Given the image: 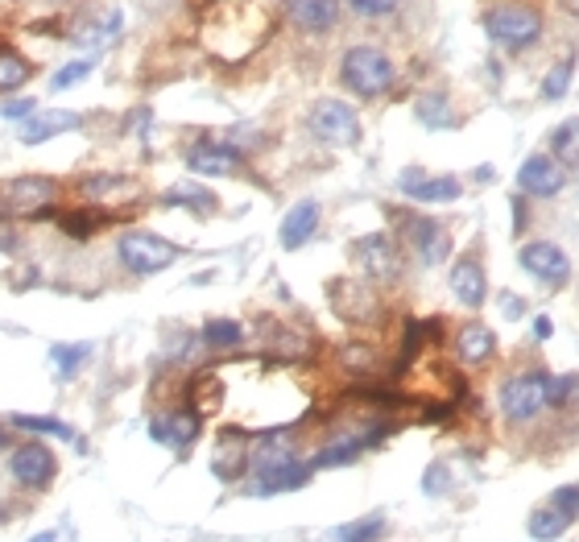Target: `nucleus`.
Instances as JSON below:
<instances>
[{"label": "nucleus", "mask_w": 579, "mask_h": 542, "mask_svg": "<svg viewBox=\"0 0 579 542\" xmlns=\"http://www.w3.org/2000/svg\"><path fill=\"white\" fill-rule=\"evenodd\" d=\"M567 526H571V521L563 518L558 509H551V505H538L534 514H530V521H526V530H530V539L534 542H558L567 534Z\"/></svg>", "instance_id": "nucleus-32"}, {"label": "nucleus", "mask_w": 579, "mask_h": 542, "mask_svg": "<svg viewBox=\"0 0 579 542\" xmlns=\"http://www.w3.org/2000/svg\"><path fill=\"white\" fill-rule=\"evenodd\" d=\"M496 402H501V415L526 427V422H538V418L551 410V373L546 369H521V373L505 377L501 390H496Z\"/></svg>", "instance_id": "nucleus-3"}, {"label": "nucleus", "mask_w": 579, "mask_h": 542, "mask_svg": "<svg viewBox=\"0 0 579 542\" xmlns=\"http://www.w3.org/2000/svg\"><path fill=\"white\" fill-rule=\"evenodd\" d=\"M83 125V112H62V108H46V112H34L29 121H21L17 125V137L21 146H46V141H54L59 133H75Z\"/></svg>", "instance_id": "nucleus-20"}, {"label": "nucleus", "mask_w": 579, "mask_h": 542, "mask_svg": "<svg viewBox=\"0 0 579 542\" xmlns=\"http://www.w3.org/2000/svg\"><path fill=\"white\" fill-rule=\"evenodd\" d=\"M576 183H579V178H576Z\"/></svg>", "instance_id": "nucleus-49"}, {"label": "nucleus", "mask_w": 579, "mask_h": 542, "mask_svg": "<svg viewBox=\"0 0 579 542\" xmlns=\"http://www.w3.org/2000/svg\"><path fill=\"white\" fill-rule=\"evenodd\" d=\"M13 443H17V439H13V427H9L4 418H0V452H9Z\"/></svg>", "instance_id": "nucleus-46"}, {"label": "nucleus", "mask_w": 579, "mask_h": 542, "mask_svg": "<svg viewBox=\"0 0 579 542\" xmlns=\"http://www.w3.org/2000/svg\"><path fill=\"white\" fill-rule=\"evenodd\" d=\"M116 215L112 211H100V208H79V211H59V229L66 236H75V241H87L91 232H100L103 224H112Z\"/></svg>", "instance_id": "nucleus-30"}, {"label": "nucleus", "mask_w": 579, "mask_h": 542, "mask_svg": "<svg viewBox=\"0 0 579 542\" xmlns=\"http://www.w3.org/2000/svg\"><path fill=\"white\" fill-rule=\"evenodd\" d=\"M526 224H530V215H526V195L517 190V195H514V232H517V236L526 232Z\"/></svg>", "instance_id": "nucleus-43"}, {"label": "nucleus", "mask_w": 579, "mask_h": 542, "mask_svg": "<svg viewBox=\"0 0 579 542\" xmlns=\"http://www.w3.org/2000/svg\"><path fill=\"white\" fill-rule=\"evenodd\" d=\"M340 360L348 365L352 373H377V369H381V356H377L372 344H344Z\"/></svg>", "instance_id": "nucleus-35"}, {"label": "nucleus", "mask_w": 579, "mask_h": 542, "mask_svg": "<svg viewBox=\"0 0 579 542\" xmlns=\"http://www.w3.org/2000/svg\"><path fill=\"white\" fill-rule=\"evenodd\" d=\"M542 13L534 4H496L484 13V34L489 42L501 46L505 54H521L534 42H542Z\"/></svg>", "instance_id": "nucleus-5"}, {"label": "nucleus", "mask_w": 579, "mask_h": 542, "mask_svg": "<svg viewBox=\"0 0 579 542\" xmlns=\"http://www.w3.org/2000/svg\"><path fill=\"white\" fill-rule=\"evenodd\" d=\"M414 116H418V125H427V128H455L459 125V116H455L452 104H447L439 91H431V96H418Z\"/></svg>", "instance_id": "nucleus-31"}, {"label": "nucleus", "mask_w": 579, "mask_h": 542, "mask_svg": "<svg viewBox=\"0 0 579 542\" xmlns=\"http://www.w3.org/2000/svg\"><path fill=\"white\" fill-rule=\"evenodd\" d=\"M340 84L348 87L356 100H381L397 84V66L393 59L372 42H356L340 59Z\"/></svg>", "instance_id": "nucleus-1"}, {"label": "nucleus", "mask_w": 579, "mask_h": 542, "mask_svg": "<svg viewBox=\"0 0 579 542\" xmlns=\"http://www.w3.org/2000/svg\"><path fill=\"white\" fill-rule=\"evenodd\" d=\"M204 435V415L186 402V406H170V410H158L149 418V439L158 447H170V452H190Z\"/></svg>", "instance_id": "nucleus-11"}, {"label": "nucleus", "mask_w": 579, "mask_h": 542, "mask_svg": "<svg viewBox=\"0 0 579 542\" xmlns=\"http://www.w3.org/2000/svg\"><path fill=\"white\" fill-rule=\"evenodd\" d=\"M91 353H96V344H87V340H75V344H54V348H50V369H54L59 381H71V377L79 373L83 365L91 360Z\"/></svg>", "instance_id": "nucleus-28"}, {"label": "nucleus", "mask_w": 579, "mask_h": 542, "mask_svg": "<svg viewBox=\"0 0 579 542\" xmlns=\"http://www.w3.org/2000/svg\"><path fill=\"white\" fill-rule=\"evenodd\" d=\"M9 521V505H4V497H0V526Z\"/></svg>", "instance_id": "nucleus-48"}, {"label": "nucleus", "mask_w": 579, "mask_h": 542, "mask_svg": "<svg viewBox=\"0 0 579 542\" xmlns=\"http://www.w3.org/2000/svg\"><path fill=\"white\" fill-rule=\"evenodd\" d=\"M34 112H38V100H29V96H17V100H4V104H0V116H4V121H13V125L29 121Z\"/></svg>", "instance_id": "nucleus-41"}, {"label": "nucleus", "mask_w": 579, "mask_h": 542, "mask_svg": "<svg viewBox=\"0 0 579 542\" xmlns=\"http://www.w3.org/2000/svg\"><path fill=\"white\" fill-rule=\"evenodd\" d=\"M551 335H555V323H551L546 315H538V319H534V340L542 344V340H551Z\"/></svg>", "instance_id": "nucleus-45"}, {"label": "nucleus", "mask_w": 579, "mask_h": 542, "mask_svg": "<svg viewBox=\"0 0 579 542\" xmlns=\"http://www.w3.org/2000/svg\"><path fill=\"white\" fill-rule=\"evenodd\" d=\"M17 232H13V224L9 220H0V252H17Z\"/></svg>", "instance_id": "nucleus-44"}, {"label": "nucleus", "mask_w": 579, "mask_h": 542, "mask_svg": "<svg viewBox=\"0 0 579 542\" xmlns=\"http://www.w3.org/2000/svg\"><path fill=\"white\" fill-rule=\"evenodd\" d=\"M183 257V249L174 241H165L158 232H145V229H128L116 241V261L133 278H153V273H165L174 261Z\"/></svg>", "instance_id": "nucleus-6"}, {"label": "nucleus", "mask_w": 579, "mask_h": 542, "mask_svg": "<svg viewBox=\"0 0 579 542\" xmlns=\"http://www.w3.org/2000/svg\"><path fill=\"white\" fill-rule=\"evenodd\" d=\"M571 79H576V54H567L563 63H555L542 75V100H563Z\"/></svg>", "instance_id": "nucleus-34"}, {"label": "nucleus", "mask_w": 579, "mask_h": 542, "mask_svg": "<svg viewBox=\"0 0 579 542\" xmlns=\"http://www.w3.org/2000/svg\"><path fill=\"white\" fill-rule=\"evenodd\" d=\"M551 158H555L558 167H579V116L563 121L551 133Z\"/></svg>", "instance_id": "nucleus-33"}, {"label": "nucleus", "mask_w": 579, "mask_h": 542, "mask_svg": "<svg viewBox=\"0 0 579 542\" xmlns=\"http://www.w3.org/2000/svg\"><path fill=\"white\" fill-rule=\"evenodd\" d=\"M447 286H452L459 307H468V311H480V307H484V298H489V273H484L476 252L455 261L452 273H447Z\"/></svg>", "instance_id": "nucleus-16"}, {"label": "nucleus", "mask_w": 579, "mask_h": 542, "mask_svg": "<svg viewBox=\"0 0 579 542\" xmlns=\"http://www.w3.org/2000/svg\"><path fill=\"white\" fill-rule=\"evenodd\" d=\"M4 472L25 493H46L59 480V456H54V447L46 439L25 435L4 452Z\"/></svg>", "instance_id": "nucleus-4"}, {"label": "nucleus", "mask_w": 579, "mask_h": 542, "mask_svg": "<svg viewBox=\"0 0 579 542\" xmlns=\"http://www.w3.org/2000/svg\"><path fill=\"white\" fill-rule=\"evenodd\" d=\"M91 75V59H75V63H66L54 71V79H50V91H66V87H75L79 79Z\"/></svg>", "instance_id": "nucleus-39"}, {"label": "nucleus", "mask_w": 579, "mask_h": 542, "mask_svg": "<svg viewBox=\"0 0 579 542\" xmlns=\"http://www.w3.org/2000/svg\"><path fill=\"white\" fill-rule=\"evenodd\" d=\"M165 208H183L190 215H215L220 211V195L204 183H174V187L162 190Z\"/></svg>", "instance_id": "nucleus-25"}, {"label": "nucleus", "mask_w": 579, "mask_h": 542, "mask_svg": "<svg viewBox=\"0 0 579 542\" xmlns=\"http://www.w3.org/2000/svg\"><path fill=\"white\" fill-rule=\"evenodd\" d=\"M310 477H315V464L303 459V464L282 468V472H269V477H248L245 493L248 497H282V493H298V489H307Z\"/></svg>", "instance_id": "nucleus-24"}, {"label": "nucleus", "mask_w": 579, "mask_h": 542, "mask_svg": "<svg viewBox=\"0 0 579 542\" xmlns=\"http://www.w3.org/2000/svg\"><path fill=\"white\" fill-rule=\"evenodd\" d=\"M199 344H204L207 353H232V348L245 344V323L215 315V319H207L204 328H199Z\"/></svg>", "instance_id": "nucleus-26"}, {"label": "nucleus", "mask_w": 579, "mask_h": 542, "mask_svg": "<svg viewBox=\"0 0 579 542\" xmlns=\"http://www.w3.org/2000/svg\"><path fill=\"white\" fill-rule=\"evenodd\" d=\"M183 162L190 174L199 178H241L248 170L245 149L236 141H215V137H199L183 149Z\"/></svg>", "instance_id": "nucleus-8"}, {"label": "nucleus", "mask_w": 579, "mask_h": 542, "mask_svg": "<svg viewBox=\"0 0 579 542\" xmlns=\"http://www.w3.org/2000/svg\"><path fill=\"white\" fill-rule=\"evenodd\" d=\"M496 311L505 315L509 323H517V319H526V298L517 291H501L496 294Z\"/></svg>", "instance_id": "nucleus-42"}, {"label": "nucleus", "mask_w": 579, "mask_h": 542, "mask_svg": "<svg viewBox=\"0 0 579 542\" xmlns=\"http://www.w3.org/2000/svg\"><path fill=\"white\" fill-rule=\"evenodd\" d=\"M567 187V167H558L551 153H530L517 167V190L530 199H555Z\"/></svg>", "instance_id": "nucleus-14"}, {"label": "nucleus", "mask_w": 579, "mask_h": 542, "mask_svg": "<svg viewBox=\"0 0 579 542\" xmlns=\"http://www.w3.org/2000/svg\"><path fill=\"white\" fill-rule=\"evenodd\" d=\"M546 505H551V509H558V514H563L567 521H576L579 518V484H558Z\"/></svg>", "instance_id": "nucleus-40"}, {"label": "nucleus", "mask_w": 579, "mask_h": 542, "mask_svg": "<svg viewBox=\"0 0 579 542\" xmlns=\"http://www.w3.org/2000/svg\"><path fill=\"white\" fill-rule=\"evenodd\" d=\"M397 190L414 204H455L464 195V183L455 174H427V170L410 167L397 174Z\"/></svg>", "instance_id": "nucleus-15"}, {"label": "nucleus", "mask_w": 579, "mask_h": 542, "mask_svg": "<svg viewBox=\"0 0 579 542\" xmlns=\"http://www.w3.org/2000/svg\"><path fill=\"white\" fill-rule=\"evenodd\" d=\"M248 443L252 439L245 431H224L211 447V477L224 480V484H236V480L248 477Z\"/></svg>", "instance_id": "nucleus-18"}, {"label": "nucleus", "mask_w": 579, "mask_h": 542, "mask_svg": "<svg viewBox=\"0 0 579 542\" xmlns=\"http://www.w3.org/2000/svg\"><path fill=\"white\" fill-rule=\"evenodd\" d=\"M319 224H323V208H319L315 199H298V204L282 215V224H278V241H282V249L286 252L307 249L310 241H315V232H319Z\"/></svg>", "instance_id": "nucleus-19"}, {"label": "nucleus", "mask_w": 579, "mask_h": 542, "mask_svg": "<svg viewBox=\"0 0 579 542\" xmlns=\"http://www.w3.org/2000/svg\"><path fill=\"white\" fill-rule=\"evenodd\" d=\"M571 402H579V373L551 377V410H567Z\"/></svg>", "instance_id": "nucleus-37"}, {"label": "nucleus", "mask_w": 579, "mask_h": 542, "mask_svg": "<svg viewBox=\"0 0 579 542\" xmlns=\"http://www.w3.org/2000/svg\"><path fill=\"white\" fill-rule=\"evenodd\" d=\"M344 0H282V17L303 34H331L340 25Z\"/></svg>", "instance_id": "nucleus-17"}, {"label": "nucleus", "mask_w": 579, "mask_h": 542, "mask_svg": "<svg viewBox=\"0 0 579 542\" xmlns=\"http://www.w3.org/2000/svg\"><path fill=\"white\" fill-rule=\"evenodd\" d=\"M517 261L546 291H563L571 282V257L558 249L555 241H526L521 252H517Z\"/></svg>", "instance_id": "nucleus-12"}, {"label": "nucleus", "mask_w": 579, "mask_h": 542, "mask_svg": "<svg viewBox=\"0 0 579 542\" xmlns=\"http://www.w3.org/2000/svg\"><path fill=\"white\" fill-rule=\"evenodd\" d=\"M390 534V518L385 514H365V518H352L344 526L331 530V542H381Z\"/></svg>", "instance_id": "nucleus-27"}, {"label": "nucleus", "mask_w": 579, "mask_h": 542, "mask_svg": "<svg viewBox=\"0 0 579 542\" xmlns=\"http://www.w3.org/2000/svg\"><path fill=\"white\" fill-rule=\"evenodd\" d=\"M348 9L356 17H365V22H381V17L402 9V0H348Z\"/></svg>", "instance_id": "nucleus-38"}, {"label": "nucleus", "mask_w": 579, "mask_h": 542, "mask_svg": "<svg viewBox=\"0 0 579 542\" xmlns=\"http://www.w3.org/2000/svg\"><path fill=\"white\" fill-rule=\"evenodd\" d=\"M79 195L100 211H116L121 204L137 199V183L124 174H87L79 178Z\"/></svg>", "instance_id": "nucleus-21"}, {"label": "nucleus", "mask_w": 579, "mask_h": 542, "mask_svg": "<svg viewBox=\"0 0 579 542\" xmlns=\"http://www.w3.org/2000/svg\"><path fill=\"white\" fill-rule=\"evenodd\" d=\"M455 356L468 365V369H484L489 360L496 356V335L489 323H480V319H468L459 332H455Z\"/></svg>", "instance_id": "nucleus-22"}, {"label": "nucleus", "mask_w": 579, "mask_h": 542, "mask_svg": "<svg viewBox=\"0 0 579 542\" xmlns=\"http://www.w3.org/2000/svg\"><path fill=\"white\" fill-rule=\"evenodd\" d=\"M328 298L344 323H377L381 319V298H377V286H369V282L335 278L328 286Z\"/></svg>", "instance_id": "nucleus-13"}, {"label": "nucleus", "mask_w": 579, "mask_h": 542, "mask_svg": "<svg viewBox=\"0 0 579 542\" xmlns=\"http://www.w3.org/2000/svg\"><path fill=\"white\" fill-rule=\"evenodd\" d=\"M307 128L319 141H328V146H360V137H365L356 108L344 104V100H335V96H323V100L310 104Z\"/></svg>", "instance_id": "nucleus-9"}, {"label": "nucleus", "mask_w": 579, "mask_h": 542, "mask_svg": "<svg viewBox=\"0 0 579 542\" xmlns=\"http://www.w3.org/2000/svg\"><path fill=\"white\" fill-rule=\"evenodd\" d=\"M59 178L50 174H21L0 183V220H46L59 208Z\"/></svg>", "instance_id": "nucleus-2"}, {"label": "nucleus", "mask_w": 579, "mask_h": 542, "mask_svg": "<svg viewBox=\"0 0 579 542\" xmlns=\"http://www.w3.org/2000/svg\"><path fill=\"white\" fill-rule=\"evenodd\" d=\"M397 220V245L410 252L418 266H443L447 261V252H452V236L447 229L434 220V215H418V211H397L393 215Z\"/></svg>", "instance_id": "nucleus-7"}, {"label": "nucleus", "mask_w": 579, "mask_h": 542, "mask_svg": "<svg viewBox=\"0 0 579 542\" xmlns=\"http://www.w3.org/2000/svg\"><path fill=\"white\" fill-rule=\"evenodd\" d=\"M352 257L365 273L369 286H393L402 278V245L393 241L390 232H369L352 245Z\"/></svg>", "instance_id": "nucleus-10"}, {"label": "nucleus", "mask_w": 579, "mask_h": 542, "mask_svg": "<svg viewBox=\"0 0 579 542\" xmlns=\"http://www.w3.org/2000/svg\"><path fill=\"white\" fill-rule=\"evenodd\" d=\"M25 542H59V530H38V534H29Z\"/></svg>", "instance_id": "nucleus-47"}, {"label": "nucleus", "mask_w": 579, "mask_h": 542, "mask_svg": "<svg viewBox=\"0 0 579 542\" xmlns=\"http://www.w3.org/2000/svg\"><path fill=\"white\" fill-rule=\"evenodd\" d=\"M452 489H455V484H452V468H447L443 459H434L431 468L422 472V493H427V497H447Z\"/></svg>", "instance_id": "nucleus-36"}, {"label": "nucleus", "mask_w": 579, "mask_h": 542, "mask_svg": "<svg viewBox=\"0 0 579 542\" xmlns=\"http://www.w3.org/2000/svg\"><path fill=\"white\" fill-rule=\"evenodd\" d=\"M34 79V63L17 54L13 46H0V96H13Z\"/></svg>", "instance_id": "nucleus-29"}, {"label": "nucleus", "mask_w": 579, "mask_h": 542, "mask_svg": "<svg viewBox=\"0 0 579 542\" xmlns=\"http://www.w3.org/2000/svg\"><path fill=\"white\" fill-rule=\"evenodd\" d=\"M4 422L13 427V431H25V435L34 439H59V443H71L75 452H87V439L66 422V418H54V415H4Z\"/></svg>", "instance_id": "nucleus-23"}]
</instances>
